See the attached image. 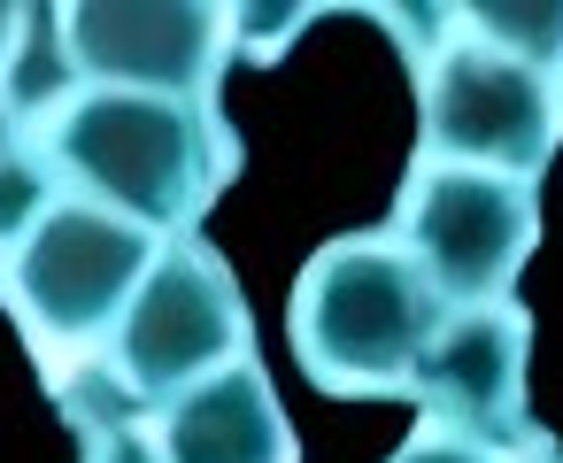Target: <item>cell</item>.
Segmentation results:
<instances>
[{
  "instance_id": "cell-1",
  "label": "cell",
  "mask_w": 563,
  "mask_h": 463,
  "mask_svg": "<svg viewBox=\"0 0 563 463\" xmlns=\"http://www.w3.org/2000/svg\"><path fill=\"white\" fill-rule=\"evenodd\" d=\"M32 132V147L55 163L70 194L147 224L155 240H194V224L240 178V140L217 117V101L70 86Z\"/></svg>"
},
{
  "instance_id": "cell-2",
  "label": "cell",
  "mask_w": 563,
  "mask_h": 463,
  "mask_svg": "<svg viewBox=\"0 0 563 463\" xmlns=\"http://www.w3.org/2000/svg\"><path fill=\"white\" fill-rule=\"evenodd\" d=\"M440 324H448V301L432 294V278L409 263V247L394 232L324 240L301 263L294 301H286L294 363L309 371V386H324L340 401L417 394V371H424Z\"/></svg>"
},
{
  "instance_id": "cell-3",
  "label": "cell",
  "mask_w": 563,
  "mask_h": 463,
  "mask_svg": "<svg viewBox=\"0 0 563 463\" xmlns=\"http://www.w3.org/2000/svg\"><path fill=\"white\" fill-rule=\"evenodd\" d=\"M163 240L86 194H55L40 217H24L0 240V294H9L24 340L55 363V378L109 363V340L147 286Z\"/></svg>"
},
{
  "instance_id": "cell-4",
  "label": "cell",
  "mask_w": 563,
  "mask_h": 463,
  "mask_svg": "<svg viewBox=\"0 0 563 463\" xmlns=\"http://www.w3.org/2000/svg\"><path fill=\"white\" fill-rule=\"evenodd\" d=\"M417 124H424V163L501 170L532 186L563 147V78L455 24V40L417 70Z\"/></svg>"
},
{
  "instance_id": "cell-5",
  "label": "cell",
  "mask_w": 563,
  "mask_h": 463,
  "mask_svg": "<svg viewBox=\"0 0 563 463\" xmlns=\"http://www.w3.org/2000/svg\"><path fill=\"white\" fill-rule=\"evenodd\" d=\"M386 232L409 247V263L432 278L448 309H494L509 301V286L540 247V194L501 170L417 163Z\"/></svg>"
},
{
  "instance_id": "cell-6",
  "label": "cell",
  "mask_w": 563,
  "mask_h": 463,
  "mask_svg": "<svg viewBox=\"0 0 563 463\" xmlns=\"http://www.w3.org/2000/svg\"><path fill=\"white\" fill-rule=\"evenodd\" d=\"M247 294L232 278V263L194 232V240H163L147 286L132 294L117 340H109V371L132 401L170 409L186 386L247 363Z\"/></svg>"
},
{
  "instance_id": "cell-7",
  "label": "cell",
  "mask_w": 563,
  "mask_h": 463,
  "mask_svg": "<svg viewBox=\"0 0 563 463\" xmlns=\"http://www.w3.org/2000/svg\"><path fill=\"white\" fill-rule=\"evenodd\" d=\"M63 63L78 86L101 93H163V101H217L232 70V9L217 0H70Z\"/></svg>"
},
{
  "instance_id": "cell-8",
  "label": "cell",
  "mask_w": 563,
  "mask_h": 463,
  "mask_svg": "<svg viewBox=\"0 0 563 463\" xmlns=\"http://www.w3.org/2000/svg\"><path fill=\"white\" fill-rule=\"evenodd\" d=\"M525 371H532V317L525 309H509V301L448 309L409 401L424 409V432L486 448L494 463H555V448L532 417Z\"/></svg>"
},
{
  "instance_id": "cell-9",
  "label": "cell",
  "mask_w": 563,
  "mask_h": 463,
  "mask_svg": "<svg viewBox=\"0 0 563 463\" xmlns=\"http://www.w3.org/2000/svg\"><path fill=\"white\" fill-rule=\"evenodd\" d=\"M163 463H301V432L271 386V371L232 363L155 409Z\"/></svg>"
},
{
  "instance_id": "cell-10",
  "label": "cell",
  "mask_w": 563,
  "mask_h": 463,
  "mask_svg": "<svg viewBox=\"0 0 563 463\" xmlns=\"http://www.w3.org/2000/svg\"><path fill=\"white\" fill-rule=\"evenodd\" d=\"M55 409H63L70 440H78V463H163L155 409L132 401L109 363H86V371L55 378Z\"/></svg>"
},
{
  "instance_id": "cell-11",
  "label": "cell",
  "mask_w": 563,
  "mask_h": 463,
  "mask_svg": "<svg viewBox=\"0 0 563 463\" xmlns=\"http://www.w3.org/2000/svg\"><path fill=\"white\" fill-rule=\"evenodd\" d=\"M455 24L548 78H563V0H471L455 9Z\"/></svg>"
},
{
  "instance_id": "cell-12",
  "label": "cell",
  "mask_w": 563,
  "mask_h": 463,
  "mask_svg": "<svg viewBox=\"0 0 563 463\" xmlns=\"http://www.w3.org/2000/svg\"><path fill=\"white\" fill-rule=\"evenodd\" d=\"M301 24H309V9H232V40H240V55H255V63H278V47H286Z\"/></svg>"
},
{
  "instance_id": "cell-13",
  "label": "cell",
  "mask_w": 563,
  "mask_h": 463,
  "mask_svg": "<svg viewBox=\"0 0 563 463\" xmlns=\"http://www.w3.org/2000/svg\"><path fill=\"white\" fill-rule=\"evenodd\" d=\"M386 463H494L486 448H463V440H448V432H417V440H401Z\"/></svg>"
},
{
  "instance_id": "cell-14",
  "label": "cell",
  "mask_w": 563,
  "mask_h": 463,
  "mask_svg": "<svg viewBox=\"0 0 563 463\" xmlns=\"http://www.w3.org/2000/svg\"><path fill=\"white\" fill-rule=\"evenodd\" d=\"M24 32H32V9L0 0V78H9V63H16V47H24Z\"/></svg>"
},
{
  "instance_id": "cell-15",
  "label": "cell",
  "mask_w": 563,
  "mask_h": 463,
  "mask_svg": "<svg viewBox=\"0 0 563 463\" xmlns=\"http://www.w3.org/2000/svg\"><path fill=\"white\" fill-rule=\"evenodd\" d=\"M24 147V117H16V101H9V86H0V163H9Z\"/></svg>"
}]
</instances>
